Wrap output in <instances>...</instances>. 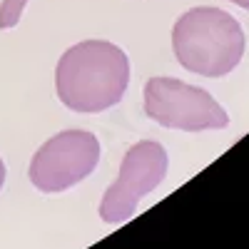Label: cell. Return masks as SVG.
Masks as SVG:
<instances>
[{
    "mask_svg": "<svg viewBox=\"0 0 249 249\" xmlns=\"http://www.w3.org/2000/svg\"><path fill=\"white\" fill-rule=\"evenodd\" d=\"M130 82V60L117 45L85 40L60 57L55 70L57 97L75 112H102L122 100Z\"/></svg>",
    "mask_w": 249,
    "mask_h": 249,
    "instance_id": "1",
    "label": "cell"
},
{
    "mask_svg": "<svg viewBox=\"0 0 249 249\" xmlns=\"http://www.w3.org/2000/svg\"><path fill=\"white\" fill-rule=\"evenodd\" d=\"M172 48L179 65L190 72L224 77L244 55V30L219 8H192L175 23Z\"/></svg>",
    "mask_w": 249,
    "mask_h": 249,
    "instance_id": "2",
    "label": "cell"
},
{
    "mask_svg": "<svg viewBox=\"0 0 249 249\" xmlns=\"http://www.w3.org/2000/svg\"><path fill=\"white\" fill-rule=\"evenodd\" d=\"M144 112L162 127L202 132L230 124L224 107L202 88L175 77H152L144 85Z\"/></svg>",
    "mask_w": 249,
    "mask_h": 249,
    "instance_id": "3",
    "label": "cell"
},
{
    "mask_svg": "<svg viewBox=\"0 0 249 249\" xmlns=\"http://www.w3.org/2000/svg\"><path fill=\"white\" fill-rule=\"evenodd\" d=\"M100 160V142L92 132L68 130L50 137L30 162V182L40 192H65L82 182Z\"/></svg>",
    "mask_w": 249,
    "mask_h": 249,
    "instance_id": "4",
    "label": "cell"
},
{
    "mask_svg": "<svg viewBox=\"0 0 249 249\" xmlns=\"http://www.w3.org/2000/svg\"><path fill=\"white\" fill-rule=\"evenodd\" d=\"M167 175V152L160 142L144 140L127 150L112 187L100 202V219L120 224L130 219L142 197H147Z\"/></svg>",
    "mask_w": 249,
    "mask_h": 249,
    "instance_id": "5",
    "label": "cell"
},
{
    "mask_svg": "<svg viewBox=\"0 0 249 249\" xmlns=\"http://www.w3.org/2000/svg\"><path fill=\"white\" fill-rule=\"evenodd\" d=\"M25 5H28V0H3V5H0V28L8 30V28L18 25Z\"/></svg>",
    "mask_w": 249,
    "mask_h": 249,
    "instance_id": "6",
    "label": "cell"
},
{
    "mask_svg": "<svg viewBox=\"0 0 249 249\" xmlns=\"http://www.w3.org/2000/svg\"><path fill=\"white\" fill-rule=\"evenodd\" d=\"M3 182H5V164L0 160V190H3Z\"/></svg>",
    "mask_w": 249,
    "mask_h": 249,
    "instance_id": "7",
    "label": "cell"
},
{
    "mask_svg": "<svg viewBox=\"0 0 249 249\" xmlns=\"http://www.w3.org/2000/svg\"><path fill=\"white\" fill-rule=\"evenodd\" d=\"M232 3H237L239 8H247L249 10V0H232Z\"/></svg>",
    "mask_w": 249,
    "mask_h": 249,
    "instance_id": "8",
    "label": "cell"
}]
</instances>
